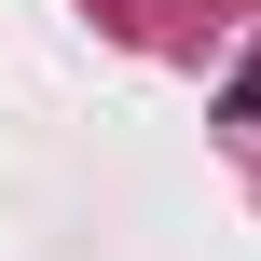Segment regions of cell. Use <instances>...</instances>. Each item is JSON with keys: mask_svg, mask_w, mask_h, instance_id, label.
<instances>
[{"mask_svg": "<svg viewBox=\"0 0 261 261\" xmlns=\"http://www.w3.org/2000/svg\"><path fill=\"white\" fill-rule=\"evenodd\" d=\"M220 110H234V124H261V55L234 69V96H220Z\"/></svg>", "mask_w": 261, "mask_h": 261, "instance_id": "6da1fadb", "label": "cell"}]
</instances>
